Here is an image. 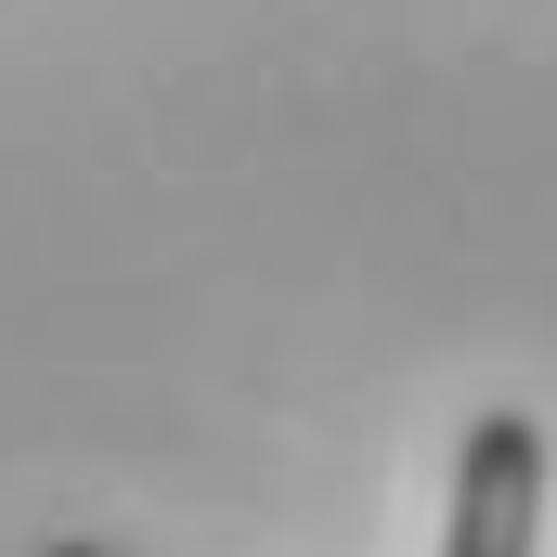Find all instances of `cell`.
Here are the masks:
<instances>
[{"label": "cell", "mask_w": 557, "mask_h": 557, "mask_svg": "<svg viewBox=\"0 0 557 557\" xmlns=\"http://www.w3.org/2000/svg\"><path fill=\"white\" fill-rule=\"evenodd\" d=\"M545 545V428L519 403L467 416L454 441V506H441V557H532Z\"/></svg>", "instance_id": "cell-1"}, {"label": "cell", "mask_w": 557, "mask_h": 557, "mask_svg": "<svg viewBox=\"0 0 557 557\" xmlns=\"http://www.w3.org/2000/svg\"><path fill=\"white\" fill-rule=\"evenodd\" d=\"M52 557H104V545H52Z\"/></svg>", "instance_id": "cell-2"}]
</instances>
